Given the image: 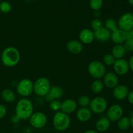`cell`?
Returning <instances> with one entry per match:
<instances>
[{
  "label": "cell",
  "instance_id": "obj_1",
  "mask_svg": "<svg viewBox=\"0 0 133 133\" xmlns=\"http://www.w3.org/2000/svg\"><path fill=\"white\" fill-rule=\"evenodd\" d=\"M15 112L20 120H27L34 113L33 104L29 99H21L16 105Z\"/></svg>",
  "mask_w": 133,
  "mask_h": 133
},
{
  "label": "cell",
  "instance_id": "obj_2",
  "mask_svg": "<svg viewBox=\"0 0 133 133\" xmlns=\"http://www.w3.org/2000/svg\"><path fill=\"white\" fill-rule=\"evenodd\" d=\"M1 59L2 63L6 67H14L20 61V53L14 47H8L3 51Z\"/></svg>",
  "mask_w": 133,
  "mask_h": 133
},
{
  "label": "cell",
  "instance_id": "obj_3",
  "mask_svg": "<svg viewBox=\"0 0 133 133\" xmlns=\"http://www.w3.org/2000/svg\"><path fill=\"white\" fill-rule=\"evenodd\" d=\"M71 119L69 116L61 111L57 112L53 118L54 128L58 131H64L69 128Z\"/></svg>",
  "mask_w": 133,
  "mask_h": 133
},
{
  "label": "cell",
  "instance_id": "obj_4",
  "mask_svg": "<svg viewBox=\"0 0 133 133\" xmlns=\"http://www.w3.org/2000/svg\"><path fill=\"white\" fill-rule=\"evenodd\" d=\"M51 87L49 79L42 77L36 79L35 83H33V92L38 96L44 97L49 93Z\"/></svg>",
  "mask_w": 133,
  "mask_h": 133
},
{
  "label": "cell",
  "instance_id": "obj_5",
  "mask_svg": "<svg viewBox=\"0 0 133 133\" xmlns=\"http://www.w3.org/2000/svg\"><path fill=\"white\" fill-rule=\"evenodd\" d=\"M88 71L95 79H101L106 74V68L103 62L99 61H92L88 64Z\"/></svg>",
  "mask_w": 133,
  "mask_h": 133
},
{
  "label": "cell",
  "instance_id": "obj_6",
  "mask_svg": "<svg viewBox=\"0 0 133 133\" xmlns=\"http://www.w3.org/2000/svg\"><path fill=\"white\" fill-rule=\"evenodd\" d=\"M16 92L22 97H28L33 92V83L27 78L22 79L17 84Z\"/></svg>",
  "mask_w": 133,
  "mask_h": 133
},
{
  "label": "cell",
  "instance_id": "obj_7",
  "mask_svg": "<svg viewBox=\"0 0 133 133\" xmlns=\"http://www.w3.org/2000/svg\"><path fill=\"white\" fill-rule=\"evenodd\" d=\"M90 109L94 114H102L108 107V103L106 99L103 97H96L91 100L89 105Z\"/></svg>",
  "mask_w": 133,
  "mask_h": 133
},
{
  "label": "cell",
  "instance_id": "obj_8",
  "mask_svg": "<svg viewBox=\"0 0 133 133\" xmlns=\"http://www.w3.org/2000/svg\"><path fill=\"white\" fill-rule=\"evenodd\" d=\"M47 122V116L44 113L41 112H34L29 118L30 124L35 129L43 128L46 125Z\"/></svg>",
  "mask_w": 133,
  "mask_h": 133
},
{
  "label": "cell",
  "instance_id": "obj_9",
  "mask_svg": "<svg viewBox=\"0 0 133 133\" xmlns=\"http://www.w3.org/2000/svg\"><path fill=\"white\" fill-rule=\"evenodd\" d=\"M118 27L119 29L127 32L133 29V14L126 12L120 16L118 21Z\"/></svg>",
  "mask_w": 133,
  "mask_h": 133
},
{
  "label": "cell",
  "instance_id": "obj_10",
  "mask_svg": "<svg viewBox=\"0 0 133 133\" xmlns=\"http://www.w3.org/2000/svg\"><path fill=\"white\" fill-rule=\"evenodd\" d=\"M123 108L118 104L112 105L109 108L107 112V118L110 122H118L122 117H123Z\"/></svg>",
  "mask_w": 133,
  "mask_h": 133
},
{
  "label": "cell",
  "instance_id": "obj_11",
  "mask_svg": "<svg viewBox=\"0 0 133 133\" xmlns=\"http://www.w3.org/2000/svg\"><path fill=\"white\" fill-rule=\"evenodd\" d=\"M114 73L119 75H124L128 73L129 70V62L126 61L124 58H121V59L116 60L114 65Z\"/></svg>",
  "mask_w": 133,
  "mask_h": 133
},
{
  "label": "cell",
  "instance_id": "obj_12",
  "mask_svg": "<svg viewBox=\"0 0 133 133\" xmlns=\"http://www.w3.org/2000/svg\"><path fill=\"white\" fill-rule=\"evenodd\" d=\"M103 84L109 88L114 89L116 86L118 85L119 78L118 75L113 71H109L106 73L103 76Z\"/></svg>",
  "mask_w": 133,
  "mask_h": 133
},
{
  "label": "cell",
  "instance_id": "obj_13",
  "mask_svg": "<svg viewBox=\"0 0 133 133\" xmlns=\"http://www.w3.org/2000/svg\"><path fill=\"white\" fill-rule=\"evenodd\" d=\"M79 41L84 44H90L95 39L94 32L90 29H83L80 31L79 35Z\"/></svg>",
  "mask_w": 133,
  "mask_h": 133
},
{
  "label": "cell",
  "instance_id": "obj_14",
  "mask_svg": "<svg viewBox=\"0 0 133 133\" xmlns=\"http://www.w3.org/2000/svg\"><path fill=\"white\" fill-rule=\"evenodd\" d=\"M64 94V90L61 87L53 86L50 88L49 93L45 96L47 101L50 103L53 100H58L62 97Z\"/></svg>",
  "mask_w": 133,
  "mask_h": 133
},
{
  "label": "cell",
  "instance_id": "obj_15",
  "mask_svg": "<svg viewBox=\"0 0 133 133\" xmlns=\"http://www.w3.org/2000/svg\"><path fill=\"white\" fill-rule=\"evenodd\" d=\"M129 92V90L127 86L120 84V85L116 86L114 88L113 96L116 99L122 101V100H124L125 99L127 98Z\"/></svg>",
  "mask_w": 133,
  "mask_h": 133
},
{
  "label": "cell",
  "instance_id": "obj_16",
  "mask_svg": "<svg viewBox=\"0 0 133 133\" xmlns=\"http://www.w3.org/2000/svg\"><path fill=\"white\" fill-rule=\"evenodd\" d=\"M77 109V103L75 100L67 99L61 102V112L66 114H70L75 111Z\"/></svg>",
  "mask_w": 133,
  "mask_h": 133
},
{
  "label": "cell",
  "instance_id": "obj_17",
  "mask_svg": "<svg viewBox=\"0 0 133 133\" xmlns=\"http://www.w3.org/2000/svg\"><path fill=\"white\" fill-rule=\"evenodd\" d=\"M66 49L71 54L78 55L83 51V45L79 40H71L66 44Z\"/></svg>",
  "mask_w": 133,
  "mask_h": 133
},
{
  "label": "cell",
  "instance_id": "obj_18",
  "mask_svg": "<svg viewBox=\"0 0 133 133\" xmlns=\"http://www.w3.org/2000/svg\"><path fill=\"white\" fill-rule=\"evenodd\" d=\"M94 36L95 39H96L97 41L100 42H106L110 40L111 32L105 27H103L100 29L94 31Z\"/></svg>",
  "mask_w": 133,
  "mask_h": 133
},
{
  "label": "cell",
  "instance_id": "obj_19",
  "mask_svg": "<svg viewBox=\"0 0 133 133\" xmlns=\"http://www.w3.org/2000/svg\"><path fill=\"white\" fill-rule=\"evenodd\" d=\"M110 39L115 44H122L126 40V33L119 28L111 32Z\"/></svg>",
  "mask_w": 133,
  "mask_h": 133
},
{
  "label": "cell",
  "instance_id": "obj_20",
  "mask_svg": "<svg viewBox=\"0 0 133 133\" xmlns=\"http://www.w3.org/2000/svg\"><path fill=\"white\" fill-rule=\"evenodd\" d=\"M92 112L88 107H81L77 110L76 117L79 122H87L90 119Z\"/></svg>",
  "mask_w": 133,
  "mask_h": 133
},
{
  "label": "cell",
  "instance_id": "obj_21",
  "mask_svg": "<svg viewBox=\"0 0 133 133\" xmlns=\"http://www.w3.org/2000/svg\"><path fill=\"white\" fill-rule=\"evenodd\" d=\"M110 126V121L106 116L101 117L96 122L95 127L97 131L104 132L107 131Z\"/></svg>",
  "mask_w": 133,
  "mask_h": 133
},
{
  "label": "cell",
  "instance_id": "obj_22",
  "mask_svg": "<svg viewBox=\"0 0 133 133\" xmlns=\"http://www.w3.org/2000/svg\"><path fill=\"white\" fill-rule=\"evenodd\" d=\"M126 53L125 49L122 44H115L112 49L111 55L116 60L123 58Z\"/></svg>",
  "mask_w": 133,
  "mask_h": 133
},
{
  "label": "cell",
  "instance_id": "obj_23",
  "mask_svg": "<svg viewBox=\"0 0 133 133\" xmlns=\"http://www.w3.org/2000/svg\"><path fill=\"white\" fill-rule=\"evenodd\" d=\"M1 97L7 103H12L16 99V95L14 92L10 89H5L1 93Z\"/></svg>",
  "mask_w": 133,
  "mask_h": 133
},
{
  "label": "cell",
  "instance_id": "obj_24",
  "mask_svg": "<svg viewBox=\"0 0 133 133\" xmlns=\"http://www.w3.org/2000/svg\"><path fill=\"white\" fill-rule=\"evenodd\" d=\"M104 88V84L103 81H101L100 79H96L92 82L90 86V89L92 92H94L96 94L101 93Z\"/></svg>",
  "mask_w": 133,
  "mask_h": 133
},
{
  "label": "cell",
  "instance_id": "obj_25",
  "mask_svg": "<svg viewBox=\"0 0 133 133\" xmlns=\"http://www.w3.org/2000/svg\"><path fill=\"white\" fill-rule=\"evenodd\" d=\"M131 126L130 118L128 117H122L118 121V127L122 131H126Z\"/></svg>",
  "mask_w": 133,
  "mask_h": 133
},
{
  "label": "cell",
  "instance_id": "obj_26",
  "mask_svg": "<svg viewBox=\"0 0 133 133\" xmlns=\"http://www.w3.org/2000/svg\"><path fill=\"white\" fill-rule=\"evenodd\" d=\"M105 27L112 32L118 29V23L113 18H109L105 22Z\"/></svg>",
  "mask_w": 133,
  "mask_h": 133
},
{
  "label": "cell",
  "instance_id": "obj_27",
  "mask_svg": "<svg viewBox=\"0 0 133 133\" xmlns=\"http://www.w3.org/2000/svg\"><path fill=\"white\" fill-rule=\"evenodd\" d=\"M103 0H90V6L94 11L99 10L103 6Z\"/></svg>",
  "mask_w": 133,
  "mask_h": 133
},
{
  "label": "cell",
  "instance_id": "obj_28",
  "mask_svg": "<svg viewBox=\"0 0 133 133\" xmlns=\"http://www.w3.org/2000/svg\"><path fill=\"white\" fill-rule=\"evenodd\" d=\"M116 59L111 54H106L103 58V64L106 66H113L115 62Z\"/></svg>",
  "mask_w": 133,
  "mask_h": 133
},
{
  "label": "cell",
  "instance_id": "obj_29",
  "mask_svg": "<svg viewBox=\"0 0 133 133\" xmlns=\"http://www.w3.org/2000/svg\"><path fill=\"white\" fill-rule=\"evenodd\" d=\"M90 99L87 96H81L78 99V103L81 107H88L90 104Z\"/></svg>",
  "mask_w": 133,
  "mask_h": 133
},
{
  "label": "cell",
  "instance_id": "obj_30",
  "mask_svg": "<svg viewBox=\"0 0 133 133\" xmlns=\"http://www.w3.org/2000/svg\"><path fill=\"white\" fill-rule=\"evenodd\" d=\"M90 26L92 27V29H93L94 32V31H97V30L100 29L101 28H102L103 26V22L99 18H95L91 22Z\"/></svg>",
  "mask_w": 133,
  "mask_h": 133
},
{
  "label": "cell",
  "instance_id": "obj_31",
  "mask_svg": "<svg viewBox=\"0 0 133 133\" xmlns=\"http://www.w3.org/2000/svg\"><path fill=\"white\" fill-rule=\"evenodd\" d=\"M12 10V6L10 3H9L8 1H3L0 3V10L1 12L5 13H9Z\"/></svg>",
  "mask_w": 133,
  "mask_h": 133
},
{
  "label": "cell",
  "instance_id": "obj_32",
  "mask_svg": "<svg viewBox=\"0 0 133 133\" xmlns=\"http://www.w3.org/2000/svg\"><path fill=\"white\" fill-rule=\"evenodd\" d=\"M49 107L53 111L58 112L61 109V102L59 100H53L49 103Z\"/></svg>",
  "mask_w": 133,
  "mask_h": 133
},
{
  "label": "cell",
  "instance_id": "obj_33",
  "mask_svg": "<svg viewBox=\"0 0 133 133\" xmlns=\"http://www.w3.org/2000/svg\"><path fill=\"white\" fill-rule=\"evenodd\" d=\"M123 46H124L126 51H133V39H127L125 41Z\"/></svg>",
  "mask_w": 133,
  "mask_h": 133
},
{
  "label": "cell",
  "instance_id": "obj_34",
  "mask_svg": "<svg viewBox=\"0 0 133 133\" xmlns=\"http://www.w3.org/2000/svg\"><path fill=\"white\" fill-rule=\"evenodd\" d=\"M6 108L5 105L0 104V119H3L6 114Z\"/></svg>",
  "mask_w": 133,
  "mask_h": 133
},
{
  "label": "cell",
  "instance_id": "obj_35",
  "mask_svg": "<svg viewBox=\"0 0 133 133\" xmlns=\"http://www.w3.org/2000/svg\"><path fill=\"white\" fill-rule=\"evenodd\" d=\"M127 99L129 103L133 105V90L129 92V94L127 96Z\"/></svg>",
  "mask_w": 133,
  "mask_h": 133
},
{
  "label": "cell",
  "instance_id": "obj_36",
  "mask_svg": "<svg viewBox=\"0 0 133 133\" xmlns=\"http://www.w3.org/2000/svg\"><path fill=\"white\" fill-rule=\"evenodd\" d=\"M126 38L127 39H133V29L129 30V31L125 32ZM126 39V40H127Z\"/></svg>",
  "mask_w": 133,
  "mask_h": 133
},
{
  "label": "cell",
  "instance_id": "obj_37",
  "mask_svg": "<svg viewBox=\"0 0 133 133\" xmlns=\"http://www.w3.org/2000/svg\"><path fill=\"white\" fill-rule=\"evenodd\" d=\"M20 121V119H19V118H18V116H17L16 115H14L12 116L11 118V122L12 123H14V124H16V123H18V122Z\"/></svg>",
  "mask_w": 133,
  "mask_h": 133
},
{
  "label": "cell",
  "instance_id": "obj_38",
  "mask_svg": "<svg viewBox=\"0 0 133 133\" xmlns=\"http://www.w3.org/2000/svg\"><path fill=\"white\" fill-rule=\"evenodd\" d=\"M129 69H131V71H133V55L131 56L129 61Z\"/></svg>",
  "mask_w": 133,
  "mask_h": 133
},
{
  "label": "cell",
  "instance_id": "obj_39",
  "mask_svg": "<svg viewBox=\"0 0 133 133\" xmlns=\"http://www.w3.org/2000/svg\"><path fill=\"white\" fill-rule=\"evenodd\" d=\"M83 133H98V132H97V131H94V130L90 129V130H87V131H84Z\"/></svg>",
  "mask_w": 133,
  "mask_h": 133
},
{
  "label": "cell",
  "instance_id": "obj_40",
  "mask_svg": "<svg viewBox=\"0 0 133 133\" xmlns=\"http://www.w3.org/2000/svg\"><path fill=\"white\" fill-rule=\"evenodd\" d=\"M130 122H131V126L133 129V116H131V118H130Z\"/></svg>",
  "mask_w": 133,
  "mask_h": 133
},
{
  "label": "cell",
  "instance_id": "obj_41",
  "mask_svg": "<svg viewBox=\"0 0 133 133\" xmlns=\"http://www.w3.org/2000/svg\"><path fill=\"white\" fill-rule=\"evenodd\" d=\"M128 2L132 6H133V0H128Z\"/></svg>",
  "mask_w": 133,
  "mask_h": 133
},
{
  "label": "cell",
  "instance_id": "obj_42",
  "mask_svg": "<svg viewBox=\"0 0 133 133\" xmlns=\"http://www.w3.org/2000/svg\"><path fill=\"white\" fill-rule=\"evenodd\" d=\"M131 83H132V87H133V79H132V82H131Z\"/></svg>",
  "mask_w": 133,
  "mask_h": 133
},
{
  "label": "cell",
  "instance_id": "obj_43",
  "mask_svg": "<svg viewBox=\"0 0 133 133\" xmlns=\"http://www.w3.org/2000/svg\"><path fill=\"white\" fill-rule=\"evenodd\" d=\"M0 14H1V10H0Z\"/></svg>",
  "mask_w": 133,
  "mask_h": 133
},
{
  "label": "cell",
  "instance_id": "obj_44",
  "mask_svg": "<svg viewBox=\"0 0 133 133\" xmlns=\"http://www.w3.org/2000/svg\"><path fill=\"white\" fill-rule=\"evenodd\" d=\"M131 133H133V132H131Z\"/></svg>",
  "mask_w": 133,
  "mask_h": 133
}]
</instances>
